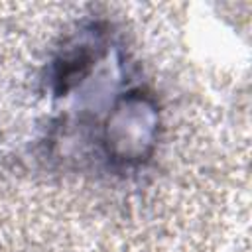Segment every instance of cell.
I'll return each instance as SVG.
<instances>
[{
	"label": "cell",
	"instance_id": "obj_1",
	"mask_svg": "<svg viewBox=\"0 0 252 252\" xmlns=\"http://www.w3.org/2000/svg\"><path fill=\"white\" fill-rule=\"evenodd\" d=\"M156 108L142 94H128L108 116L106 146L122 161H136L150 154L156 138Z\"/></svg>",
	"mask_w": 252,
	"mask_h": 252
}]
</instances>
